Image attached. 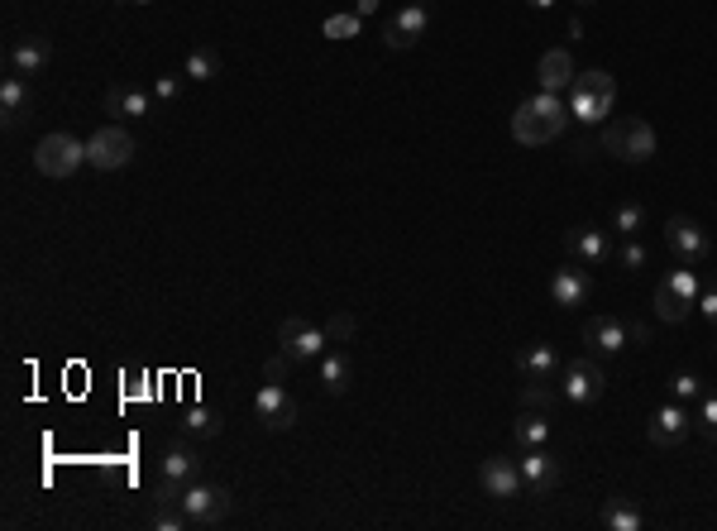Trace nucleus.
I'll return each instance as SVG.
<instances>
[{
  "mask_svg": "<svg viewBox=\"0 0 717 531\" xmlns=\"http://www.w3.org/2000/svg\"><path fill=\"white\" fill-rule=\"evenodd\" d=\"M187 77H192V82H216L220 77L216 48H192V53H187Z\"/></svg>",
  "mask_w": 717,
  "mask_h": 531,
  "instance_id": "nucleus-28",
  "label": "nucleus"
},
{
  "mask_svg": "<svg viewBox=\"0 0 717 531\" xmlns=\"http://www.w3.org/2000/svg\"><path fill=\"white\" fill-rule=\"evenodd\" d=\"M278 345H283L287 359H321L330 350V335L326 326H316L306 316H287L283 326H278Z\"/></svg>",
  "mask_w": 717,
  "mask_h": 531,
  "instance_id": "nucleus-8",
  "label": "nucleus"
},
{
  "mask_svg": "<svg viewBox=\"0 0 717 531\" xmlns=\"http://www.w3.org/2000/svg\"><path fill=\"white\" fill-rule=\"evenodd\" d=\"M574 5H603V0H574Z\"/></svg>",
  "mask_w": 717,
  "mask_h": 531,
  "instance_id": "nucleus-47",
  "label": "nucleus"
},
{
  "mask_svg": "<svg viewBox=\"0 0 717 531\" xmlns=\"http://www.w3.org/2000/svg\"><path fill=\"white\" fill-rule=\"evenodd\" d=\"M569 254H574L579 264L593 268V264H603V259L612 254V240L598 230V225H579V230L569 235Z\"/></svg>",
  "mask_w": 717,
  "mask_h": 531,
  "instance_id": "nucleus-20",
  "label": "nucleus"
},
{
  "mask_svg": "<svg viewBox=\"0 0 717 531\" xmlns=\"http://www.w3.org/2000/svg\"><path fill=\"white\" fill-rule=\"evenodd\" d=\"M512 441L522 445V450L550 441V421H545V412H526L522 407V417H517V426H512Z\"/></svg>",
  "mask_w": 717,
  "mask_h": 531,
  "instance_id": "nucleus-25",
  "label": "nucleus"
},
{
  "mask_svg": "<svg viewBox=\"0 0 717 531\" xmlns=\"http://www.w3.org/2000/svg\"><path fill=\"white\" fill-rule=\"evenodd\" d=\"M689 311H694V302H689V297H679V292L660 278V288H655V316H660L665 326H679V321H689Z\"/></svg>",
  "mask_w": 717,
  "mask_h": 531,
  "instance_id": "nucleus-24",
  "label": "nucleus"
},
{
  "mask_svg": "<svg viewBox=\"0 0 717 531\" xmlns=\"http://www.w3.org/2000/svg\"><path fill=\"white\" fill-rule=\"evenodd\" d=\"M574 120L565 106V96H555V91H536V96H526L517 115H512V139L526 144V149H541V144H555L565 125Z\"/></svg>",
  "mask_w": 717,
  "mask_h": 531,
  "instance_id": "nucleus-1",
  "label": "nucleus"
},
{
  "mask_svg": "<svg viewBox=\"0 0 717 531\" xmlns=\"http://www.w3.org/2000/svg\"><path fill=\"white\" fill-rule=\"evenodd\" d=\"M478 484L488 498H498V503H512V498H522V460H507V455H488L483 465H478Z\"/></svg>",
  "mask_w": 717,
  "mask_h": 531,
  "instance_id": "nucleus-10",
  "label": "nucleus"
},
{
  "mask_svg": "<svg viewBox=\"0 0 717 531\" xmlns=\"http://www.w3.org/2000/svg\"><path fill=\"white\" fill-rule=\"evenodd\" d=\"M598 144H603V154L622 158V163H651L655 158V130H651V120H641V115L603 125Z\"/></svg>",
  "mask_w": 717,
  "mask_h": 531,
  "instance_id": "nucleus-3",
  "label": "nucleus"
},
{
  "mask_svg": "<svg viewBox=\"0 0 717 531\" xmlns=\"http://www.w3.org/2000/svg\"><path fill=\"white\" fill-rule=\"evenodd\" d=\"M517 398H522V407H526V412H550V407L560 402V393H555L550 383H536V378H526V383H522V393H517Z\"/></svg>",
  "mask_w": 717,
  "mask_h": 531,
  "instance_id": "nucleus-30",
  "label": "nucleus"
},
{
  "mask_svg": "<svg viewBox=\"0 0 717 531\" xmlns=\"http://www.w3.org/2000/svg\"><path fill=\"white\" fill-rule=\"evenodd\" d=\"M536 77H541V91L565 96L569 82L579 77V72H574V58H569V48H550V53L541 58V67H536Z\"/></svg>",
  "mask_w": 717,
  "mask_h": 531,
  "instance_id": "nucleus-19",
  "label": "nucleus"
},
{
  "mask_svg": "<svg viewBox=\"0 0 717 531\" xmlns=\"http://www.w3.org/2000/svg\"><path fill=\"white\" fill-rule=\"evenodd\" d=\"M612 101H617V77L612 72H579L574 82H569V115L579 120V125H603L612 115Z\"/></svg>",
  "mask_w": 717,
  "mask_h": 531,
  "instance_id": "nucleus-2",
  "label": "nucleus"
},
{
  "mask_svg": "<svg viewBox=\"0 0 717 531\" xmlns=\"http://www.w3.org/2000/svg\"><path fill=\"white\" fill-rule=\"evenodd\" d=\"M53 63V44L48 39H39V34H29V39H20V44H10V53H5V67L15 72V77H39L44 67Z\"/></svg>",
  "mask_w": 717,
  "mask_h": 531,
  "instance_id": "nucleus-16",
  "label": "nucleus"
},
{
  "mask_svg": "<svg viewBox=\"0 0 717 531\" xmlns=\"http://www.w3.org/2000/svg\"><path fill=\"white\" fill-rule=\"evenodd\" d=\"M412 5H426V0H412Z\"/></svg>",
  "mask_w": 717,
  "mask_h": 531,
  "instance_id": "nucleus-48",
  "label": "nucleus"
},
{
  "mask_svg": "<svg viewBox=\"0 0 717 531\" xmlns=\"http://www.w3.org/2000/svg\"><path fill=\"white\" fill-rule=\"evenodd\" d=\"M426 24H431L426 5H407V10H397V15L388 20V29H383V44H388L392 53H407V48L421 44Z\"/></svg>",
  "mask_w": 717,
  "mask_h": 531,
  "instance_id": "nucleus-15",
  "label": "nucleus"
},
{
  "mask_svg": "<svg viewBox=\"0 0 717 531\" xmlns=\"http://www.w3.org/2000/svg\"><path fill=\"white\" fill-rule=\"evenodd\" d=\"M254 412H259V421L268 431H292L297 426V402H292V393L283 383H263L259 398H254Z\"/></svg>",
  "mask_w": 717,
  "mask_h": 531,
  "instance_id": "nucleus-13",
  "label": "nucleus"
},
{
  "mask_svg": "<svg viewBox=\"0 0 717 531\" xmlns=\"http://www.w3.org/2000/svg\"><path fill=\"white\" fill-rule=\"evenodd\" d=\"M584 345L593 354H622L631 345V321H622V316H588Z\"/></svg>",
  "mask_w": 717,
  "mask_h": 531,
  "instance_id": "nucleus-14",
  "label": "nucleus"
},
{
  "mask_svg": "<svg viewBox=\"0 0 717 531\" xmlns=\"http://www.w3.org/2000/svg\"><path fill=\"white\" fill-rule=\"evenodd\" d=\"M694 307L703 311V321H713V326H717V288H703V292H698Z\"/></svg>",
  "mask_w": 717,
  "mask_h": 531,
  "instance_id": "nucleus-41",
  "label": "nucleus"
},
{
  "mask_svg": "<svg viewBox=\"0 0 717 531\" xmlns=\"http://www.w3.org/2000/svg\"><path fill=\"white\" fill-rule=\"evenodd\" d=\"M163 474H168V479H187V484H192V479H201V455H196V450H187V445H177V450H168V455H163Z\"/></svg>",
  "mask_w": 717,
  "mask_h": 531,
  "instance_id": "nucleus-26",
  "label": "nucleus"
},
{
  "mask_svg": "<svg viewBox=\"0 0 717 531\" xmlns=\"http://www.w3.org/2000/svg\"><path fill=\"white\" fill-rule=\"evenodd\" d=\"M665 244H670V254L679 264H708V254H713V240L694 216H670L665 221Z\"/></svg>",
  "mask_w": 717,
  "mask_h": 531,
  "instance_id": "nucleus-7",
  "label": "nucleus"
},
{
  "mask_svg": "<svg viewBox=\"0 0 717 531\" xmlns=\"http://www.w3.org/2000/svg\"><path fill=\"white\" fill-rule=\"evenodd\" d=\"M230 488L206 484V479H192L187 493H182V517H187V531H216L225 517H230Z\"/></svg>",
  "mask_w": 717,
  "mask_h": 531,
  "instance_id": "nucleus-4",
  "label": "nucleus"
},
{
  "mask_svg": "<svg viewBox=\"0 0 717 531\" xmlns=\"http://www.w3.org/2000/svg\"><path fill=\"white\" fill-rule=\"evenodd\" d=\"M153 96L144 87H110L106 91V115H125V120H144Z\"/></svg>",
  "mask_w": 717,
  "mask_h": 531,
  "instance_id": "nucleus-21",
  "label": "nucleus"
},
{
  "mask_svg": "<svg viewBox=\"0 0 717 531\" xmlns=\"http://www.w3.org/2000/svg\"><path fill=\"white\" fill-rule=\"evenodd\" d=\"M526 5H531V10H550L555 0H526Z\"/></svg>",
  "mask_w": 717,
  "mask_h": 531,
  "instance_id": "nucleus-45",
  "label": "nucleus"
},
{
  "mask_svg": "<svg viewBox=\"0 0 717 531\" xmlns=\"http://www.w3.org/2000/svg\"><path fill=\"white\" fill-rule=\"evenodd\" d=\"M182 493H187V479H168V474H163L149 493V508L153 512H182Z\"/></svg>",
  "mask_w": 717,
  "mask_h": 531,
  "instance_id": "nucleus-27",
  "label": "nucleus"
},
{
  "mask_svg": "<svg viewBox=\"0 0 717 531\" xmlns=\"http://www.w3.org/2000/svg\"><path fill=\"white\" fill-rule=\"evenodd\" d=\"M665 283H670L679 297H689V302H698V278H694V268H674V273H665Z\"/></svg>",
  "mask_w": 717,
  "mask_h": 531,
  "instance_id": "nucleus-35",
  "label": "nucleus"
},
{
  "mask_svg": "<svg viewBox=\"0 0 717 531\" xmlns=\"http://www.w3.org/2000/svg\"><path fill=\"white\" fill-rule=\"evenodd\" d=\"M694 431H698V436H703L708 445H717V398H713V393H703V398H698Z\"/></svg>",
  "mask_w": 717,
  "mask_h": 531,
  "instance_id": "nucleus-31",
  "label": "nucleus"
},
{
  "mask_svg": "<svg viewBox=\"0 0 717 531\" xmlns=\"http://www.w3.org/2000/svg\"><path fill=\"white\" fill-rule=\"evenodd\" d=\"M153 531H187L182 512H153Z\"/></svg>",
  "mask_w": 717,
  "mask_h": 531,
  "instance_id": "nucleus-39",
  "label": "nucleus"
},
{
  "mask_svg": "<svg viewBox=\"0 0 717 531\" xmlns=\"http://www.w3.org/2000/svg\"><path fill=\"white\" fill-rule=\"evenodd\" d=\"M641 225H646V206H641V201H622V206H617V216H612V230H617L622 240H636V235H641Z\"/></svg>",
  "mask_w": 717,
  "mask_h": 531,
  "instance_id": "nucleus-29",
  "label": "nucleus"
},
{
  "mask_svg": "<svg viewBox=\"0 0 717 531\" xmlns=\"http://www.w3.org/2000/svg\"><path fill=\"white\" fill-rule=\"evenodd\" d=\"M130 158H134V134L125 125H101L87 139V168H96V173H120V168H130Z\"/></svg>",
  "mask_w": 717,
  "mask_h": 531,
  "instance_id": "nucleus-6",
  "label": "nucleus"
},
{
  "mask_svg": "<svg viewBox=\"0 0 717 531\" xmlns=\"http://www.w3.org/2000/svg\"><path fill=\"white\" fill-rule=\"evenodd\" d=\"M115 5H149V0H115Z\"/></svg>",
  "mask_w": 717,
  "mask_h": 531,
  "instance_id": "nucleus-46",
  "label": "nucleus"
},
{
  "mask_svg": "<svg viewBox=\"0 0 717 531\" xmlns=\"http://www.w3.org/2000/svg\"><path fill=\"white\" fill-rule=\"evenodd\" d=\"M287 364H292L287 354H273V359L263 364V378H268V383H283V378H287Z\"/></svg>",
  "mask_w": 717,
  "mask_h": 531,
  "instance_id": "nucleus-40",
  "label": "nucleus"
},
{
  "mask_svg": "<svg viewBox=\"0 0 717 531\" xmlns=\"http://www.w3.org/2000/svg\"><path fill=\"white\" fill-rule=\"evenodd\" d=\"M631 345H651V326L636 321V326H631Z\"/></svg>",
  "mask_w": 717,
  "mask_h": 531,
  "instance_id": "nucleus-43",
  "label": "nucleus"
},
{
  "mask_svg": "<svg viewBox=\"0 0 717 531\" xmlns=\"http://www.w3.org/2000/svg\"><path fill=\"white\" fill-rule=\"evenodd\" d=\"M603 388H608V374H603V364L598 359H569L565 364V402L574 407H593V402L603 398Z\"/></svg>",
  "mask_w": 717,
  "mask_h": 531,
  "instance_id": "nucleus-9",
  "label": "nucleus"
},
{
  "mask_svg": "<svg viewBox=\"0 0 717 531\" xmlns=\"http://www.w3.org/2000/svg\"><path fill=\"white\" fill-rule=\"evenodd\" d=\"M373 10H378V0H359V5H354V15H359V20H369Z\"/></svg>",
  "mask_w": 717,
  "mask_h": 531,
  "instance_id": "nucleus-44",
  "label": "nucleus"
},
{
  "mask_svg": "<svg viewBox=\"0 0 717 531\" xmlns=\"http://www.w3.org/2000/svg\"><path fill=\"white\" fill-rule=\"evenodd\" d=\"M24 111H29V82L10 72V77L0 82V115H5V130H15V125L24 120Z\"/></svg>",
  "mask_w": 717,
  "mask_h": 531,
  "instance_id": "nucleus-22",
  "label": "nucleus"
},
{
  "mask_svg": "<svg viewBox=\"0 0 717 531\" xmlns=\"http://www.w3.org/2000/svg\"><path fill=\"white\" fill-rule=\"evenodd\" d=\"M34 168L44 177H72L77 168H87V144L77 139V134H44L39 144H34Z\"/></svg>",
  "mask_w": 717,
  "mask_h": 531,
  "instance_id": "nucleus-5",
  "label": "nucleus"
},
{
  "mask_svg": "<svg viewBox=\"0 0 717 531\" xmlns=\"http://www.w3.org/2000/svg\"><path fill=\"white\" fill-rule=\"evenodd\" d=\"M603 527L608 531H641V512L627 508V503H608V508H603Z\"/></svg>",
  "mask_w": 717,
  "mask_h": 531,
  "instance_id": "nucleus-32",
  "label": "nucleus"
},
{
  "mask_svg": "<svg viewBox=\"0 0 717 531\" xmlns=\"http://www.w3.org/2000/svg\"><path fill=\"white\" fill-rule=\"evenodd\" d=\"M517 369H522V378H536V383H555V378L565 374V364H560L555 345H545V340L517 350Z\"/></svg>",
  "mask_w": 717,
  "mask_h": 531,
  "instance_id": "nucleus-18",
  "label": "nucleus"
},
{
  "mask_svg": "<svg viewBox=\"0 0 717 531\" xmlns=\"http://www.w3.org/2000/svg\"><path fill=\"white\" fill-rule=\"evenodd\" d=\"M588 297H593V278H588L584 268H555L550 273V302L560 311L584 307Z\"/></svg>",
  "mask_w": 717,
  "mask_h": 531,
  "instance_id": "nucleus-17",
  "label": "nucleus"
},
{
  "mask_svg": "<svg viewBox=\"0 0 717 531\" xmlns=\"http://www.w3.org/2000/svg\"><path fill=\"white\" fill-rule=\"evenodd\" d=\"M153 96H158V101H173V96H177V77H158V82H153Z\"/></svg>",
  "mask_w": 717,
  "mask_h": 531,
  "instance_id": "nucleus-42",
  "label": "nucleus"
},
{
  "mask_svg": "<svg viewBox=\"0 0 717 531\" xmlns=\"http://www.w3.org/2000/svg\"><path fill=\"white\" fill-rule=\"evenodd\" d=\"M617 259H622V268H646V244L627 240V244H622V254H617Z\"/></svg>",
  "mask_w": 717,
  "mask_h": 531,
  "instance_id": "nucleus-38",
  "label": "nucleus"
},
{
  "mask_svg": "<svg viewBox=\"0 0 717 531\" xmlns=\"http://www.w3.org/2000/svg\"><path fill=\"white\" fill-rule=\"evenodd\" d=\"M670 393H674V402H689V398H703V383H698V374H674L670 378Z\"/></svg>",
  "mask_w": 717,
  "mask_h": 531,
  "instance_id": "nucleus-36",
  "label": "nucleus"
},
{
  "mask_svg": "<svg viewBox=\"0 0 717 531\" xmlns=\"http://www.w3.org/2000/svg\"><path fill=\"white\" fill-rule=\"evenodd\" d=\"M694 431V417L684 412V402H670V407H660L651 421H646V441L655 450H674V445H684V436Z\"/></svg>",
  "mask_w": 717,
  "mask_h": 531,
  "instance_id": "nucleus-12",
  "label": "nucleus"
},
{
  "mask_svg": "<svg viewBox=\"0 0 717 531\" xmlns=\"http://www.w3.org/2000/svg\"><path fill=\"white\" fill-rule=\"evenodd\" d=\"M182 431H192V436H220V417L206 412V407H192V412L182 417Z\"/></svg>",
  "mask_w": 717,
  "mask_h": 531,
  "instance_id": "nucleus-33",
  "label": "nucleus"
},
{
  "mask_svg": "<svg viewBox=\"0 0 717 531\" xmlns=\"http://www.w3.org/2000/svg\"><path fill=\"white\" fill-rule=\"evenodd\" d=\"M349 383H354V364H349V354L345 350L321 354V388L340 398V393H349Z\"/></svg>",
  "mask_w": 717,
  "mask_h": 531,
  "instance_id": "nucleus-23",
  "label": "nucleus"
},
{
  "mask_svg": "<svg viewBox=\"0 0 717 531\" xmlns=\"http://www.w3.org/2000/svg\"><path fill=\"white\" fill-rule=\"evenodd\" d=\"M359 29H364L359 15H326V24H321V34H326V39H354Z\"/></svg>",
  "mask_w": 717,
  "mask_h": 531,
  "instance_id": "nucleus-34",
  "label": "nucleus"
},
{
  "mask_svg": "<svg viewBox=\"0 0 717 531\" xmlns=\"http://www.w3.org/2000/svg\"><path fill=\"white\" fill-rule=\"evenodd\" d=\"M522 479H526V488L536 493V498H550L555 488L565 484V465L545 450V445H531L522 455Z\"/></svg>",
  "mask_w": 717,
  "mask_h": 531,
  "instance_id": "nucleus-11",
  "label": "nucleus"
},
{
  "mask_svg": "<svg viewBox=\"0 0 717 531\" xmlns=\"http://www.w3.org/2000/svg\"><path fill=\"white\" fill-rule=\"evenodd\" d=\"M326 335L335 340V345H345V340H354V316H349V311H340V316H330V321H326Z\"/></svg>",
  "mask_w": 717,
  "mask_h": 531,
  "instance_id": "nucleus-37",
  "label": "nucleus"
}]
</instances>
